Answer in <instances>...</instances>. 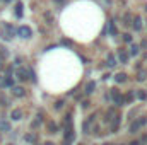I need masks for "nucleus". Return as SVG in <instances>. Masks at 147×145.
Here are the masks:
<instances>
[{"instance_id":"4be33fe9","label":"nucleus","mask_w":147,"mask_h":145,"mask_svg":"<svg viewBox=\"0 0 147 145\" xmlns=\"http://www.w3.org/2000/svg\"><path fill=\"white\" fill-rule=\"evenodd\" d=\"M123 39H125V41H128V43H130V41H132V36H130V34H125V38H123Z\"/></svg>"},{"instance_id":"6ab92c4d","label":"nucleus","mask_w":147,"mask_h":145,"mask_svg":"<svg viewBox=\"0 0 147 145\" xmlns=\"http://www.w3.org/2000/svg\"><path fill=\"white\" fill-rule=\"evenodd\" d=\"M48 126H50V130H51V133H55V132H57V126H55V125H53V123H50V125H48Z\"/></svg>"},{"instance_id":"aec40b11","label":"nucleus","mask_w":147,"mask_h":145,"mask_svg":"<svg viewBox=\"0 0 147 145\" xmlns=\"http://www.w3.org/2000/svg\"><path fill=\"white\" fill-rule=\"evenodd\" d=\"M62 106H63V103H62V101H58V103L55 104V108H57V109H60V108H62Z\"/></svg>"},{"instance_id":"423d86ee","label":"nucleus","mask_w":147,"mask_h":145,"mask_svg":"<svg viewBox=\"0 0 147 145\" xmlns=\"http://www.w3.org/2000/svg\"><path fill=\"white\" fill-rule=\"evenodd\" d=\"M28 75H29V72L24 70V68H19V70H17V77H19L21 80H28V79H29Z\"/></svg>"},{"instance_id":"f8f14e48","label":"nucleus","mask_w":147,"mask_h":145,"mask_svg":"<svg viewBox=\"0 0 147 145\" xmlns=\"http://www.w3.org/2000/svg\"><path fill=\"white\" fill-rule=\"evenodd\" d=\"M135 31H140L142 29V24H140V17H135V24H134Z\"/></svg>"},{"instance_id":"0eeeda50","label":"nucleus","mask_w":147,"mask_h":145,"mask_svg":"<svg viewBox=\"0 0 147 145\" xmlns=\"http://www.w3.org/2000/svg\"><path fill=\"white\" fill-rule=\"evenodd\" d=\"M12 92H14V96H19V97H22V96L26 94L22 87H12Z\"/></svg>"},{"instance_id":"2eb2a0df","label":"nucleus","mask_w":147,"mask_h":145,"mask_svg":"<svg viewBox=\"0 0 147 145\" xmlns=\"http://www.w3.org/2000/svg\"><path fill=\"white\" fill-rule=\"evenodd\" d=\"M127 80V75L125 73H118L116 75V82H125Z\"/></svg>"},{"instance_id":"412c9836","label":"nucleus","mask_w":147,"mask_h":145,"mask_svg":"<svg viewBox=\"0 0 147 145\" xmlns=\"http://www.w3.org/2000/svg\"><path fill=\"white\" fill-rule=\"evenodd\" d=\"M110 31H111V34H116V29L113 28V24H110Z\"/></svg>"},{"instance_id":"5701e85b","label":"nucleus","mask_w":147,"mask_h":145,"mask_svg":"<svg viewBox=\"0 0 147 145\" xmlns=\"http://www.w3.org/2000/svg\"><path fill=\"white\" fill-rule=\"evenodd\" d=\"M130 145H140V142H132Z\"/></svg>"},{"instance_id":"4468645a","label":"nucleus","mask_w":147,"mask_h":145,"mask_svg":"<svg viewBox=\"0 0 147 145\" xmlns=\"http://www.w3.org/2000/svg\"><path fill=\"white\" fill-rule=\"evenodd\" d=\"M120 60H121L123 63H127V62H128V55H127L125 51H120Z\"/></svg>"},{"instance_id":"f257e3e1","label":"nucleus","mask_w":147,"mask_h":145,"mask_svg":"<svg viewBox=\"0 0 147 145\" xmlns=\"http://www.w3.org/2000/svg\"><path fill=\"white\" fill-rule=\"evenodd\" d=\"M75 133H74V126L70 123V114L65 116V135H63V145H72Z\"/></svg>"},{"instance_id":"f03ea898","label":"nucleus","mask_w":147,"mask_h":145,"mask_svg":"<svg viewBox=\"0 0 147 145\" xmlns=\"http://www.w3.org/2000/svg\"><path fill=\"white\" fill-rule=\"evenodd\" d=\"M146 121H147L146 118H139L137 121H134V123H132V126H130V133H137V132L146 125Z\"/></svg>"},{"instance_id":"39448f33","label":"nucleus","mask_w":147,"mask_h":145,"mask_svg":"<svg viewBox=\"0 0 147 145\" xmlns=\"http://www.w3.org/2000/svg\"><path fill=\"white\" fill-rule=\"evenodd\" d=\"M111 96H113V101H115V104H118V106H120V104L123 103V97L120 96V92H118V91H113V94H111Z\"/></svg>"},{"instance_id":"20e7f679","label":"nucleus","mask_w":147,"mask_h":145,"mask_svg":"<svg viewBox=\"0 0 147 145\" xmlns=\"http://www.w3.org/2000/svg\"><path fill=\"white\" fill-rule=\"evenodd\" d=\"M14 85V80L10 79V77H7V79H0V87H12Z\"/></svg>"},{"instance_id":"dca6fc26","label":"nucleus","mask_w":147,"mask_h":145,"mask_svg":"<svg viewBox=\"0 0 147 145\" xmlns=\"http://www.w3.org/2000/svg\"><path fill=\"white\" fill-rule=\"evenodd\" d=\"M108 65H110V67L116 65V60H115V56H113V55H110V56H108Z\"/></svg>"},{"instance_id":"f3484780","label":"nucleus","mask_w":147,"mask_h":145,"mask_svg":"<svg viewBox=\"0 0 147 145\" xmlns=\"http://www.w3.org/2000/svg\"><path fill=\"white\" fill-rule=\"evenodd\" d=\"M26 140H28V142H34L36 138H34V135H26Z\"/></svg>"},{"instance_id":"7ed1b4c3","label":"nucleus","mask_w":147,"mask_h":145,"mask_svg":"<svg viewBox=\"0 0 147 145\" xmlns=\"http://www.w3.org/2000/svg\"><path fill=\"white\" fill-rule=\"evenodd\" d=\"M16 33H17V34H19L21 38H24V39L31 38V34H33V31H31V29H29L28 26H21V28H19L17 31H16Z\"/></svg>"},{"instance_id":"9b49d317","label":"nucleus","mask_w":147,"mask_h":145,"mask_svg":"<svg viewBox=\"0 0 147 145\" xmlns=\"http://www.w3.org/2000/svg\"><path fill=\"white\" fill-rule=\"evenodd\" d=\"M16 15H17V17H22V5H21V3L16 5Z\"/></svg>"},{"instance_id":"9d476101","label":"nucleus","mask_w":147,"mask_h":145,"mask_svg":"<svg viewBox=\"0 0 147 145\" xmlns=\"http://www.w3.org/2000/svg\"><path fill=\"white\" fill-rule=\"evenodd\" d=\"M21 116H22V113H21L19 109H14V111H12V119L17 121V119H21Z\"/></svg>"},{"instance_id":"ddd939ff","label":"nucleus","mask_w":147,"mask_h":145,"mask_svg":"<svg viewBox=\"0 0 147 145\" xmlns=\"http://www.w3.org/2000/svg\"><path fill=\"white\" fill-rule=\"evenodd\" d=\"M130 55H139V46L137 44H132V48H130Z\"/></svg>"},{"instance_id":"6e6552de","label":"nucleus","mask_w":147,"mask_h":145,"mask_svg":"<svg viewBox=\"0 0 147 145\" xmlns=\"http://www.w3.org/2000/svg\"><path fill=\"white\" fill-rule=\"evenodd\" d=\"M0 132H10V125L7 121H0Z\"/></svg>"},{"instance_id":"1a4fd4ad","label":"nucleus","mask_w":147,"mask_h":145,"mask_svg":"<svg viewBox=\"0 0 147 145\" xmlns=\"http://www.w3.org/2000/svg\"><path fill=\"white\" fill-rule=\"evenodd\" d=\"M94 87H96V84H94V82H89V84L86 85V92H87V94L94 92Z\"/></svg>"},{"instance_id":"a211bd4d","label":"nucleus","mask_w":147,"mask_h":145,"mask_svg":"<svg viewBox=\"0 0 147 145\" xmlns=\"http://www.w3.org/2000/svg\"><path fill=\"white\" fill-rule=\"evenodd\" d=\"M137 96H139V99H146V97H147V94H146V92H142V91H140Z\"/></svg>"},{"instance_id":"b1692460","label":"nucleus","mask_w":147,"mask_h":145,"mask_svg":"<svg viewBox=\"0 0 147 145\" xmlns=\"http://www.w3.org/2000/svg\"><path fill=\"white\" fill-rule=\"evenodd\" d=\"M45 145H55V144H51V142H46V144H45Z\"/></svg>"},{"instance_id":"393cba45","label":"nucleus","mask_w":147,"mask_h":145,"mask_svg":"<svg viewBox=\"0 0 147 145\" xmlns=\"http://www.w3.org/2000/svg\"><path fill=\"white\" fill-rule=\"evenodd\" d=\"M106 145H113V144H106Z\"/></svg>"}]
</instances>
